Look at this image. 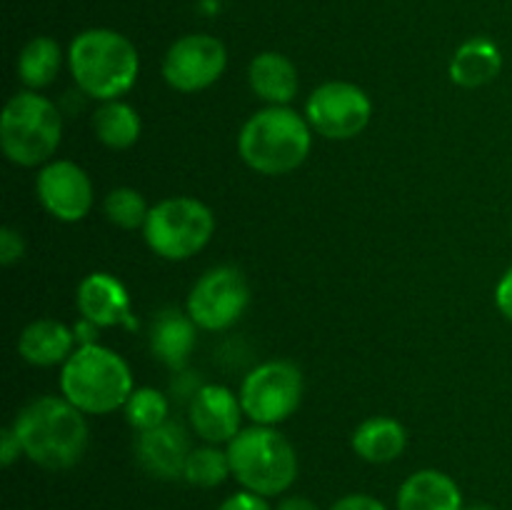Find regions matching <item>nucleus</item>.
<instances>
[{"mask_svg": "<svg viewBox=\"0 0 512 510\" xmlns=\"http://www.w3.org/2000/svg\"><path fill=\"white\" fill-rule=\"evenodd\" d=\"M123 413H125V420H128L130 428H133L135 433L153 430L158 428V425H163L165 420H170L168 395L160 393L158 388H150V385H145V388H135L133 393H130L128 403H125Z\"/></svg>", "mask_w": 512, "mask_h": 510, "instance_id": "nucleus-25", "label": "nucleus"}, {"mask_svg": "<svg viewBox=\"0 0 512 510\" xmlns=\"http://www.w3.org/2000/svg\"><path fill=\"white\" fill-rule=\"evenodd\" d=\"M75 340H78V345H93L98 343V333L100 328L95 323H90V320L80 318V323L75 325Z\"/></svg>", "mask_w": 512, "mask_h": 510, "instance_id": "nucleus-33", "label": "nucleus"}, {"mask_svg": "<svg viewBox=\"0 0 512 510\" xmlns=\"http://www.w3.org/2000/svg\"><path fill=\"white\" fill-rule=\"evenodd\" d=\"M275 510H320V508L313 503V500L305 498V495H288V498L280 500Z\"/></svg>", "mask_w": 512, "mask_h": 510, "instance_id": "nucleus-34", "label": "nucleus"}, {"mask_svg": "<svg viewBox=\"0 0 512 510\" xmlns=\"http://www.w3.org/2000/svg\"><path fill=\"white\" fill-rule=\"evenodd\" d=\"M75 330L53 318H38L23 328L18 338L20 358L35 368H63L75 353Z\"/></svg>", "mask_w": 512, "mask_h": 510, "instance_id": "nucleus-17", "label": "nucleus"}, {"mask_svg": "<svg viewBox=\"0 0 512 510\" xmlns=\"http://www.w3.org/2000/svg\"><path fill=\"white\" fill-rule=\"evenodd\" d=\"M20 455H23V445H20V438L15 435L13 425H8L0 433V463H3V468H10Z\"/></svg>", "mask_w": 512, "mask_h": 510, "instance_id": "nucleus-31", "label": "nucleus"}, {"mask_svg": "<svg viewBox=\"0 0 512 510\" xmlns=\"http://www.w3.org/2000/svg\"><path fill=\"white\" fill-rule=\"evenodd\" d=\"M250 305L248 278L235 265H215L205 270L190 288L185 310L200 330L220 333L238 323Z\"/></svg>", "mask_w": 512, "mask_h": 510, "instance_id": "nucleus-9", "label": "nucleus"}, {"mask_svg": "<svg viewBox=\"0 0 512 510\" xmlns=\"http://www.w3.org/2000/svg\"><path fill=\"white\" fill-rule=\"evenodd\" d=\"M495 308L512 323V265L500 275L498 285H495Z\"/></svg>", "mask_w": 512, "mask_h": 510, "instance_id": "nucleus-30", "label": "nucleus"}, {"mask_svg": "<svg viewBox=\"0 0 512 510\" xmlns=\"http://www.w3.org/2000/svg\"><path fill=\"white\" fill-rule=\"evenodd\" d=\"M68 65L80 93L105 103L120 100L133 90L140 73V55L118 30L90 28L70 43Z\"/></svg>", "mask_w": 512, "mask_h": 510, "instance_id": "nucleus-3", "label": "nucleus"}, {"mask_svg": "<svg viewBox=\"0 0 512 510\" xmlns=\"http://www.w3.org/2000/svg\"><path fill=\"white\" fill-rule=\"evenodd\" d=\"M228 478H233L228 450L210 443L190 450L183 470L185 483L195 485V488H218Z\"/></svg>", "mask_w": 512, "mask_h": 510, "instance_id": "nucleus-24", "label": "nucleus"}, {"mask_svg": "<svg viewBox=\"0 0 512 510\" xmlns=\"http://www.w3.org/2000/svg\"><path fill=\"white\" fill-rule=\"evenodd\" d=\"M330 510H388V508H385L383 500L373 498V495L368 493H350V495H343L340 500H335V503L330 505Z\"/></svg>", "mask_w": 512, "mask_h": 510, "instance_id": "nucleus-29", "label": "nucleus"}, {"mask_svg": "<svg viewBox=\"0 0 512 510\" xmlns=\"http://www.w3.org/2000/svg\"><path fill=\"white\" fill-rule=\"evenodd\" d=\"M203 388V383H198V378H195V373H190L188 368H183V370H178V373H175V380H173V395L178 400H193L195 398V393H198V390Z\"/></svg>", "mask_w": 512, "mask_h": 510, "instance_id": "nucleus-32", "label": "nucleus"}, {"mask_svg": "<svg viewBox=\"0 0 512 510\" xmlns=\"http://www.w3.org/2000/svg\"><path fill=\"white\" fill-rule=\"evenodd\" d=\"M140 123L138 110L130 103L120 100H105L93 110V133L98 143H103L108 150H128L140 140Z\"/></svg>", "mask_w": 512, "mask_h": 510, "instance_id": "nucleus-22", "label": "nucleus"}, {"mask_svg": "<svg viewBox=\"0 0 512 510\" xmlns=\"http://www.w3.org/2000/svg\"><path fill=\"white\" fill-rule=\"evenodd\" d=\"M103 213L115 228L120 230H143L145 220H148V203H145L143 193L128 185L113 188L103 200Z\"/></svg>", "mask_w": 512, "mask_h": 510, "instance_id": "nucleus-26", "label": "nucleus"}, {"mask_svg": "<svg viewBox=\"0 0 512 510\" xmlns=\"http://www.w3.org/2000/svg\"><path fill=\"white\" fill-rule=\"evenodd\" d=\"M190 450V435L178 420H165L163 425L138 433L135 438V460L150 478L158 480L183 478Z\"/></svg>", "mask_w": 512, "mask_h": 510, "instance_id": "nucleus-15", "label": "nucleus"}, {"mask_svg": "<svg viewBox=\"0 0 512 510\" xmlns=\"http://www.w3.org/2000/svg\"><path fill=\"white\" fill-rule=\"evenodd\" d=\"M303 393L305 380L298 365L275 358L255 365L240 383L238 395L250 423L275 428L298 413Z\"/></svg>", "mask_w": 512, "mask_h": 510, "instance_id": "nucleus-8", "label": "nucleus"}, {"mask_svg": "<svg viewBox=\"0 0 512 510\" xmlns=\"http://www.w3.org/2000/svg\"><path fill=\"white\" fill-rule=\"evenodd\" d=\"M23 255H25V240L23 235H20V230L5 225V228L0 230V263H3L5 268H10V265L20 263Z\"/></svg>", "mask_w": 512, "mask_h": 510, "instance_id": "nucleus-27", "label": "nucleus"}, {"mask_svg": "<svg viewBox=\"0 0 512 510\" xmlns=\"http://www.w3.org/2000/svg\"><path fill=\"white\" fill-rule=\"evenodd\" d=\"M63 143V115L38 90L10 95L0 115V148L18 168H43Z\"/></svg>", "mask_w": 512, "mask_h": 510, "instance_id": "nucleus-5", "label": "nucleus"}, {"mask_svg": "<svg viewBox=\"0 0 512 510\" xmlns=\"http://www.w3.org/2000/svg\"><path fill=\"white\" fill-rule=\"evenodd\" d=\"M225 450H228L233 478L250 493L275 498L288 493L298 480L300 463L295 445L270 425L243 428Z\"/></svg>", "mask_w": 512, "mask_h": 510, "instance_id": "nucleus-6", "label": "nucleus"}, {"mask_svg": "<svg viewBox=\"0 0 512 510\" xmlns=\"http://www.w3.org/2000/svg\"><path fill=\"white\" fill-rule=\"evenodd\" d=\"M465 510H498L495 505H488V503H475V505H468Z\"/></svg>", "mask_w": 512, "mask_h": 510, "instance_id": "nucleus-35", "label": "nucleus"}, {"mask_svg": "<svg viewBox=\"0 0 512 510\" xmlns=\"http://www.w3.org/2000/svg\"><path fill=\"white\" fill-rule=\"evenodd\" d=\"M243 418L240 395L218 383H203L188 403L190 428L210 445H228L243 430Z\"/></svg>", "mask_w": 512, "mask_h": 510, "instance_id": "nucleus-13", "label": "nucleus"}, {"mask_svg": "<svg viewBox=\"0 0 512 510\" xmlns=\"http://www.w3.org/2000/svg\"><path fill=\"white\" fill-rule=\"evenodd\" d=\"M133 390V370L108 345H78L60 368V395L85 415H110L125 408Z\"/></svg>", "mask_w": 512, "mask_h": 510, "instance_id": "nucleus-4", "label": "nucleus"}, {"mask_svg": "<svg viewBox=\"0 0 512 510\" xmlns=\"http://www.w3.org/2000/svg\"><path fill=\"white\" fill-rule=\"evenodd\" d=\"M35 195L45 213L60 223H80L93 208V183L85 168L73 160H50L38 170Z\"/></svg>", "mask_w": 512, "mask_h": 510, "instance_id": "nucleus-12", "label": "nucleus"}, {"mask_svg": "<svg viewBox=\"0 0 512 510\" xmlns=\"http://www.w3.org/2000/svg\"><path fill=\"white\" fill-rule=\"evenodd\" d=\"M218 510H273L268 505V498L258 493H250V490H240V493L228 495V498L220 503Z\"/></svg>", "mask_w": 512, "mask_h": 510, "instance_id": "nucleus-28", "label": "nucleus"}, {"mask_svg": "<svg viewBox=\"0 0 512 510\" xmlns=\"http://www.w3.org/2000/svg\"><path fill=\"white\" fill-rule=\"evenodd\" d=\"M228 50L215 35L190 33L175 40L163 58V78L178 93H200L223 78Z\"/></svg>", "mask_w": 512, "mask_h": 510, "instance_id": "nucleus-11", "label": "nucleus"}, {"mask_svg": "<svg viewBox=\"0 0 512 510\" xmlns=\"http://www.w3.org/2000/svg\"><path fill=\"white\" fill-rule=\"evenodd\" d=\"M350 445H353V453L365 463H393L408 448V430L390 415H373L353 430Z\"/></svg>", "mask_w": 512, "mask_h": 510, "instance_id": "nucleus-20", "label": "nucleus"}, {"mask_svg": "<svg viewBox=\"0 0 512 510\" xmlns=\"http://www.w3.org/2000/svg\"><path fill=\"white\" fill-rule=\"evenodd\" d=\"M15 435L30 463L45 470H68L83 460L90 430L83 410L63 395H40L18 410Z\"/></svg>", "mask_w": 512, "mask_h": 510, "instance_id": "nucleus-1", "label": "nucleus"}, {"mask_svg": "<svg viewBox=\"0 0 512 510\" xmlns=\"http://www.w3.org/2000/svg\"><path fill=\"white\" fill-rule=\"evenodd\" d=\"M213 233V210L190 195H173L155 203L143 225L145 245L170 263L195 258L200 250H205Z\"/></svg>", "mask_w": 512, "mask_h": 510, "instance_id": "nucleus-7", "label": "nucleus"}, {"mask_svg": "<svg viewBox=\"0 0 512 510\" xmlns=\"http://www.w3.org/2000/svg\"><path fill=\"white\" fill-rule=\"evenodd\" d=\"M198 325L188 310L165 308L150 323V353L170 370H183L198 343Z\"/></svg>", "mask_w": 512, "mask_h": 510, "instance_id": "nucleus-16", "label": "nucleus"}, {"mask_svg": "<svg viewBox=\"0 0 512 510\" xmlns=\"http://www.w3.org/2000/svg\"><path fill=\"white\" fill-rule=\"evenodd\" d=\"M60 68H63V50L58 40L48 35H38L30 40L18 55V78L25 90H43L55 83Z\"/></svg>", "mask_w": 512, "mask_h": 510, "instance_id": "nucleus-23", "label": "nucleus"}, {"mask_svg": "<svg viewBox=\"0 0 512 510\" xmlns=\"http://www.w3.org/2000/svg\"><path fill=\"white\" fill-rule=\"evenodd\" d=\"M510 235H512V225H510Z\"/></svg>", "mask_w": 512, "mask_h": 510, "instance_id": "nucleus-36", "label": "nucleus"}, {"mask_svg": "<svg viewBox=\"0 0 512 510\" xmlns=\"http://www.w3.org/2000/svg\"><path fill=\"white\" fill-rule=\"evenodd\" d=\"M75 305H78L80 318L103 328H135V315L130 310V295L123 280L113 273L95 270L80 280L75 290Z\"/></svg>", "mask_w": 512, "mask_h": 510, "instance_id": "nucleus-14", "label": "nucleus"}, {"mask_svg": "<svg viewBox=\"0 0 512 510\" xmlns=\"http://www.w3.org/2000/svg\"><path fill=\"white\" fill-rule=\"evenodd\" d=\"M303 115L325 140H353L370 125L373 103L360 85L330 80L308 95Z\"/></svg>", "mask_w": 512, "mask_h": 510, "instance_id": "nucleus-10", "label": "nucleus"}, {"mask_svg": "<svg viewBox=\"0 0 512 510\" xmlns=\"http://www.w3.org/2000/svg\"><path fill=\"white\" fill-rule=\"evenodd\" d=\"M503 70V53L490 38H470L450 60V80L460 88H483Z\"/></svg>", "mask_w": 512, "mask_h": 510, "instance_id": "nucleus-21", "label": "nucleus"}, {"mask_svg": "<svg viewBox=\"0 0 512 510\" xmlns=\"http://www.w3.org/2000/svg\"><path fill=\"white\" fill-rule=\"evenodd\" d=\"M250 90L265 105H290L298 98L300 75L293 60L283 53H260L250 60Z\"/></svg>", "mask_w": 512, "mask_h": 510, "instance_id": "nucleus-19", "label": "nucleus"}, {"mask_svg": "<svg viewBox=\"0 0 512 510\" xmlns=\"http://www.w3.org/2000/svg\"><path fill=\"white\" fill-rule=\"evenodd\" d=\"M398 510H465L463 490L443 470H415L400 485Z\"/></svg>", "mask_w": 512, "mask_h": 510, "instance_id": "nucleus-18", "label": "nucleus"}, {"mask_svg": "<svg viewBox=\"0 0 512 510\" xmlns=\"http://www.w3.org/2000/svg\"><path fill=\"white\" fill-rule=\"evenodd\" d=\"M313 128L308 118L290 105H265L243 123L238 155L260 175H288L308 160Z\"/></svg>", "mask_w": 512, "mask_h": 510, "instance_id": "nucleus-2", "label": "nucleus"}]
</instances>
